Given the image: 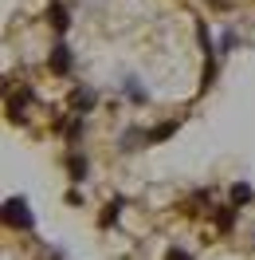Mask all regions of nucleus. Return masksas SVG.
Here are the masks:
<instances>
[{
  "instance_id": "2",
  "label": "nucleus",
  "mask_w": 255,
  "mask_h": 260,
  "mask_svg": "<svg viewBox=\"0 0 255 260\" xmlns=\"http://www.w3.org/2000/svg\"><path fill=\"white\" fill-rule=\"evenodd\" d=\"M71 48L67 44H55L51 48V55H48V67H51V75H71Z\"/></svg>"
},
{
  "instance_id": "8",
  "label": "nucleus",
  "mask_w": 255,
  "mask_h": 260,
  "mask_svg": "<svg viewBox=\"0 0 255 260\" xmlns=\"http://www.w3.org/2000/svg\"><path fill=\"white\" fill-rule=\"evenodd\" d=\"M122 205H126V201H122V197H118V201H110V205H106V213H102V217H98V225L106 229V225H110V221H118V213H122Z\"/></svg>"
},
{
  "instance_id": "7",
  "label": "nucleus",
  "mask_w": 255,
  "mask_h": 260,
  "mask_svg": "<svg viewBox=\"0 0 255 260\" xmlns=\"http://www.w3.org/2000/svg\"><path fill=\"white\" fill-rule=\"evenodd\" d=\"M212 217H216V229H220V233H228V229L236 225V209H232V205H224V209H216Z\"/></svg>"
},
{
  "instance_id": "5",
  "label": "nucleus",
  "mask_w": 255,
  "mask_h": 260,
  "mask_svg": "<svg viewBox=\"0 0 255 260\" xmlns=\"http://www.w3.org/2000/svg\"><path fill=\"white\" fill-rule=\"evenodd\" d=\"M67 170H71V181H82L91 166H87V158H82V154H71V158H67Z\"/></svg>"
},
{
  "instance_id": "3",
  "label": "nucleus",
  "mask_w": 255,
  "mask_h": 260,
  "mask_svg": "<svg viewBox=\"0 0 255 260\" xmlns=\"http://www.w3.org/2000/svg\"><path fill=\"white\" fill-rule=\"evenodd\" d=\"M95 103H98V95L91 91V87H75V91H71V111L75 114H87Z\"/></svg>"
},
{
  "instance_id": "11",
  "label": "nucleus",
  "mask_w": 255,
  "mask_h": 260,
  "mask_svg": "<svg viewBox=\"0 0 255 260\" xmlns=\"http://www.w3.org/2000/svg\"><path fill=\"white\" fill-rule=\"evenodd\" d=\"M165 260H192V256L185 252V248H169V252H165Z\"/></svg>"
},
{
  "instance_id": "1",
  "label": "nucleus",
  "mask_w": 255,
  "mask_h": 260,
  "mask_svg": "<svg viewBox=\"0 0 255 260\" xmlns=\"http://www.w3.org/2000/svg\"><path fill=\"white\" fill-rule=\"evenodd\" d=\"M4 221L12 229H24V233L35 225V217H32V209H28L24 197H8V201H4Z\"/></svg>"
},
{
  "instance_id": "4",
  "label": "nucleus",
  "mask_w": 255,
  "mask_h": 260,
  "mask_svg": "<svg viewBox=\"0 0 255 260\" xmlns=\"http://www.w3.org/2000/svg\"><path fill=\"white\" fill-rule=\"evenodd\" d=\"M48 24L55 28V32H67V28H71V12H67L59 0H55V4L48 8Z\"/></svg>"
},
{
  "instance_id": "6",
  "label": "nucleus",
  "mask_w": 255,
  "mask_h": 260,
  "mask_svg": "<svg viewBox=\"0 0 255 260\" xmlns=\"http://www.w3.org/2000/svg\"><path fill=\"white\" fill-rule=\"evenodd\" d=\"M122 91H126V99H130V103H138V107H142L145 99H149V91H145L138 79H126V87H122Z\"/></svg>"
},
{
  "instance_id": "9",
  "label": "nucleus",
  "mask_w": 255,
  "mask_h": 260,
  "mask_svg": "<svg viewBox=\"0 0 255 260\" xmlns=\"http://www.w3.org/2000/svg\"><path fill=\"white\" fill-rule=\"evenodd\" d=\"M232 201H236V205H247V201H251V185H247V181H236V185H232Z\"/></svg>"
},
{
  "instance_id": "10",
  "label": "nucleus",
  "mask_w": 255,
  "mask_h": 260,
  "mask_svg": "<svg viewBox=\"0 0 255 260\" xmlns=\"http://www.w3.org/2000/svg\"><path fill=\"white\" fill-rule=\"evenodd\" d=\"M173 130H177V122H161V126L153 130V134H149V142H165V138H169Z\"/></svg>"
},
{
  "instance_id": "12",
  "label": "nucleus",
  "mask_w": 255,
  "mask_h": 260,
  "mask_svg": "<svg viewBox=\"0 0 255 260\" xmlns=\"http://www.w3.org/2000/svg\"><path fill=\"white\" fill-rule=\"evenodd\" d=\"M212 4H216V8H224V4H228V0H212Z\"/></svg>"
}]
</instances>
